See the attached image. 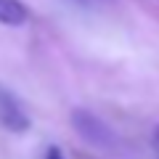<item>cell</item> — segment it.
<instances>
[{"instance_id":"6","label":"cell","mask_w":159,"mask_h":159,"mask_svg":"<svg viewBox=\"0 0 159 159\" xmlns=\"http://www.w3.org/2000/svg\"><path fill=\"white\" fill-rule=\"evenodd\" d=\"M82 3H88V0H82Z\"/></svg>"},{"instance_id":"1","label":"cell","mask_w":159,"mask_h":159,"mask_svg":"<svg viewBox=\"0 0 159 159\" xmlns=\"http://www.w3.org/2000/svg\"><path fill=\"white\" fill-rule=\"evenodd\" d=\"M69 119H72L77 135L82 138V141H88L90 146H96V148H111L114 143H117L114 130L103 122L101 117H96L93 111H88V109H74V111L69 114Z\"/></svg>"},{"instance_id":"3","label":"cell","mask_w":159,"mask_h":159,"mask_svg":"<svg viewBox=\"0 0 159 159\" xmlns=\"http://www.w3.org/2000/svg\"><path fill=\"white\" fill-rule=\"evenodd\" d=\"M29 21V11L21 0H0V24L3 27H24Z\"/></svg>"},{"instance_id":"2","label":"cell","mask_w":159,"mask_h":159,"mask_svg":"<svg viewBox=\"0 0 159 159\" xmlns=\"http://www.w3.org/2000/svg\"><path fill=\"white\" fill-rule=\"evenodd\" d=\"M0 125L11 133H27L29 130V117L24 111L21 101L13 93L0 88Z\"/></svg>"},{"instance_id":"4","label":"cell","mask_w":159,"mask_h":159,"mask_svg":"<svg viewBox=\"0 0 159 159\" xmlns=\"http://www.w3.org/2000/svg\"><path fill=\"white\" fill-rule=\"evenodd\" d=\"M43 159H66V157H64V151L58 146H48L45 154H43Z\"/></svg>"},{"instance_id":"5","label":"cell","mask_w":159,"mask_h":159,"mask_svg":"<svg viewBox=\"0 0 159 159\" xmlns=\"http://www.w3.org/2000/svg\"><path fill=\"white\" fill-rule=\"evenodd\" d=\"M154 143H157V146H159V125L154 127Z\"/></svg>"}]
</instances>
